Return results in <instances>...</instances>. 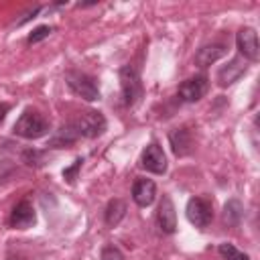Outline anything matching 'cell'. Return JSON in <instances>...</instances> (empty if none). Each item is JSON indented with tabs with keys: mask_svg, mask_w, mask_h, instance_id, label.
<instances>
[{
	"mask_svg": "<svg viewBox=\"0 0 260 260\" xmlns=\"http://www.w3.org/2000/svg\"><path fill=\"white\" fill-rule=\"evenodd\" d=\"M49 130H51L49 120L37 110H24L12 126V132L26 140H37V138L45 136Z\"/></svg>",
	"mask_w": 260,
	"mask_h": 260,
	"instance_id": "cell-1",
	"label": "cell"
},
{
	"mask_svg": "<svg viewBox=\"0 0 260 260\" xmlns=\"http://www.w3.org/2000/svg\"><path fill=\"white\" fill-rule=\"evenodd\" d=\"M65 81H67L69 89L75 95H79V98H83L87 102L100 100V87H98V83H95V79L91 75H87L83 71H77V69H71V71L65 73Z\"/></svg>",
	"mask_w": 260,
	"mask_h": 260,
	"instance_id": "cell-2",
	"label": "cell"
},
{
	"mask_svg": "<svg viewBox=\"0 0 260 260\" xmlns=\"http://www.w3.org/2000/svg\"><path fill=\"white\" fill-rule=\"evenodd\" d=\"M79 134V138H98L100 134H104L106 130V118L102 112L98 110H87L83 114L77 116V120L71 122Z\"/></svg>",
	"mask_w": 260,
	"mask_h": 260,
	"instance_id": "cell-3",
	"label": "cell"
},
{
	"mask_svg": "<svg viewBox=\"0 0 260 260\" xmlns=\"http://www.w3.org/2000/svg\"><path fill=\"white\" fill-rule=\"evenodd\" d=\"M120 87H122V102L124 106H134L142 95L140 75L132 65H124L120 69Z\"/></svg>",
	"mask_w": 260,
	"mask_h": 260,
	"instance_id": "cell-4",
	"label": "cell"
},
{
	"mask_svg": "<svg viewBox=\"0 0 260 260\" xmlns=\"http://www.w3.org/2000/svg\"><path fill=\"white\" fill-rule=\"evenodd\" d=\"M185 213H187V219L195 225V228H207L211 217H213V211H211V205L201 199V197H191L187 201V207H185Z\"/></svg>",
	"mask_w": 260,
	"mask_h": 260,
	"instance_id": "cell-5",
	"label": "cell"
},
{
	"mask_svg": "<svg viewBox=\"0 0 260 260\" xmlns=\"http://www.w3.org/2000/svg\"><path fill=\"white\" fill-rule=\"evenodd\" d=\"M236 43H238V49H240V55L246 59V61H258L260 59V45H258V35L254 28L246 26V28H240L238 35H236Z\"/></svg>",
	"mask_w": 260,
	"mask_h": 260,
	"instance_id": "cell-6",
	"label": "cell"
},
{
	"mask_svg": "<svg viewBox=\"0 0 260 260\" xmlns=\"http://www.w3.org/2000/svg\"><path fill=\"white\" fill-rule=\"evenodd\" d=\"M140 167L146 169L148 173H154V175H165L167 173V156L162 152V148L156 144V142H150L142 156H140Z\"/></svg>",
	"mask_w": 260,
	"mask_h": 260,
	"instance_id": "cell-7",
	"label": "cell"
},
{
	"mask_svg": "<svg viewBox=\"0 0 260 260\" xmlns=\"http://www.w3.org/2000/svg\"><path fill=\"white\" fill-rule=\"evenodd\" d=\"M35 221H37V213H35V207H32V203L28 199H22V201H18L12 207L10 219H8L10 228H14V230H28V228L35 225Z\"/></svg>",
	"mask_w": 260,
	"mask_h": 260,
	"instance_id": "cell-8",
	"label": "cell"
},
{
	"mask_svg": "<svg viewBox=\"0 0 260 260\" xmlns=\"http://www.w3.org/2000/svg\"><path fill=\"white\" fill-rule=\"evenodd\" d=\"M209 89V79L205 75H195L179 85V98L183 102H199Z\"/></svg>",
	"mask_w": 260,
	"mask_h": 260,
	"instance_id": "cell-9",
	"label": "cell"
},
{
	"mask_svg": "<svg viewBox=\"0 0 260 260\" xmlns=\"http://www.w3.org/2000/svg\"><path fill=\"white\" fill-rule=\"evenodd\" d=\"M156 223H158L160 232H165V234H173L177 230V211H175V203L169 195H162V199L158 203Z\"/></svg>",
	"mask_w": 260,
	"mask_h": 260,
	"instance_id": "cell-10",
	"label": "cell"
},
{
	"mask_svg": "<svg viewBox=\"0 0 260 260\" xmlns=\"http://www.w3.org/2000/svg\"><path fill=\"white\" fill-rule=\"evenodd\" d=\"M246 69H248L246 59H244V57H234L228 65H223V67L217 71V83H219L221 87H228V85L236 83V81L246 73Z\"/></svg>",
	"mask_w": 260,
	"mask_h": 260,
	"instance_id": "cell-11",
	"label": "cell"
},
{
	"mask_svg": "<svg viewBox=\"0 0 260 260\" xmlns=\"http://www.w3.org/2000/svg\"><path fill=\"white\" fill-rule=\"evenodd\" d=\"M156 197V185L150 179H136L132 185V199L138 207H148L152 205Z\"/></svg>",
	"mask_w": 260,
	"mask_h": 260,
	"instance_id": "cell-12",
	"label": "cell"
},
{
	"mask_svg": "<svg viewBox=\"0 0 260 260\" xmlns=\"http://www.w3.org/2000/svg\"><path fill=\"white\" fill-rule=\"evenodd\" d=\"M169 142H171V148H173V152H175L177 156H185V154H189L191 148H193V136H191V132H189L185 126L171 130Z\"/></svg>",
	"mask_w": 260,
	"mask_h": 260,
	"instance_id": "cell-13",
	"label": "cell"
},
{
	"mask_svg": "<svg viewBox=\"0 0 260 260\" xmlns=\"http://www.w3.org/2000/svg\"><path fill=\"white\" fill-rule=\"evenodd\" d=\"M228 47L221 43H211V45H203L197 53H195V63L199 67H209L211 63L219 61L221 57H225Z\"/></svg>",
	"mask_w": 260,
	"mask_h": 260,
	"instance_id": "cell-14",
	"label": "cell"
},
{
	"mask_svg": "<svg viewBox=\"0 0 260 260\" xmlns=\"http://www.w3.org/2000/svg\"><path fill=\"white\" fill-rule=\"evenodd\" d=\"M77 138H79V134H77L75 126L69 122V124L61 126V128L49 138V146H51V148H65V146H71Z\"/></svg>",
	"mask_w": 260,
	"mask_h": 260,
	"instance_id": "cell-15",
	"label": "cell"
},
{
	"mask_svg": "<svg viewBox=\"0 0 260 260\" xmlns=\"http://www.w3.org/2000/svg\"><path fill=\"white\" fill-rule=\"evenodd\" d=\"M126 215V203L122 199H112L108 205H106V211H104V219L110 228L118 225Z\"/></svg>",
	"mask_w": 260,
	"mask_h": 260,
	"instance_id": "cell-16",
	"label": "cell"
},
{
	"mask_svg": "<svg viewBox=\"0 0 260 260\" xmlns=\"http://www.w3.org/2000/svg\"><path fill=\"white\" fill-rule=\"evenodd\" d=\"M242 217H244V205H242L238 199H230V201L223 205V221H225L228 225L236 228V225H240Z\"/></svg>",
	"mask_w": 260,
	"mask_h": 260,
	"instance_id": "cell-17",
	"label": "cell"
},
{
	"mask_svg": "<svg viewBox=\"0 0 260 260\" xmlns=\"http://www.w3.org/2000/svg\"><path fill=\"white\" fill-rule=\"evenodd\" d=\"M217 252H219V256H221L223 260H250V258H248V254L240 252V250H238L234 244H228V242L219 244Z\"/></svg>",
	"mask_w": 260,
	"mask_h": 260,
	"instance_id": "cell-18",
	"label": "cell"
},
{
	"mask_svg": "<svg viewBox=\"0 0 260 260\" xmlns=\"http://www.w3.org/2000/svg\"><path fill=\"white\" fill-rule=\"evenodd\" d=\"M53 32V26H49V24H41V26H37L30 35H28V39H26V43L28 45H37V43H41V41H45L49 35Z\"/></svg>",
	"mask_w": 260,
	"mask_h": 260,
	"instance_id": "cell-19",
	"label": "cell"
},
{
	"mask_svg": "<svg viewBox=\"0 0 260 260\" xmlns=\"http://www.w3.org/2000/svg\"><path fill=\"white\" fill-rule=\"evenodd\" d=\"M43 158H45V152H39L35 148H28L22 152V160L28 165V167H41L43 165Z\"/></svg>",
	"mask_w": 260,
	"mask_h": 260,
	"instance_id": "cell-20",
	"label": "cell"
},
{
	"mask_svg": "<svg viewBox=\"0 0 260 260\" xmlns=\"http://www.w3.org/2000/svg\"><path fill=\"white\" fill-rule=\"evenodd\" d=\"M81 165H83V158L79 156V158H75L73 160V165L69 167V169H63V179L67 181V183H73L75 179H77V171L81 169Z\"/></svg>",
	"mask_w": 260,
	"mask_h": 260,
	"instance_id": "cell-21",
	"label": "cell"
},
{
	"mask_svg": "<svg viewBox=\"0 0 260 260\" xmlns=\"http://www.w3.org/2000/svg\"><path fill=\"white\" fill-rule=\"evenodd\" d=\"M100 260H124V254L116 246H106L102 250V258Z\"/></svg>",
	"mask_w": 260,
	"mask_h": 260,
	"instance_id": "cell-22",
	"label": "cell"
},
{
	"mask_svg": "<svg viewBox=\"0 0 260 260\" xmlns=\"http://www.w3.org/2000/svg\"><path fill=\"white\" fill-rule=\"evenodd\" d=\"M8 110H10V106H8V104H0V124L4 122V118H6Z\"/></svg>",
	"mask_w": 260,
	"mask_h": 260,
	"instance_id": "cell-23",
	"label": "cell"
}]
</instances>
